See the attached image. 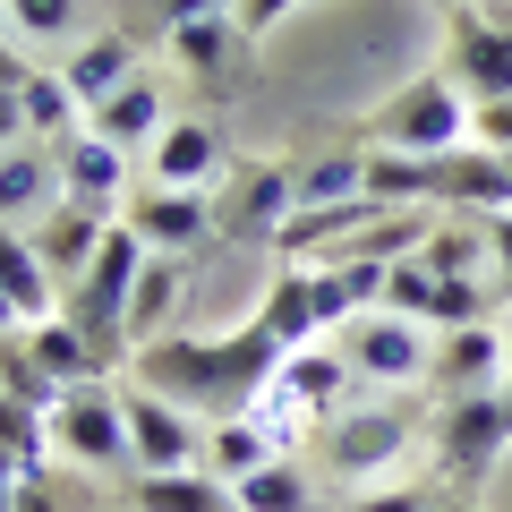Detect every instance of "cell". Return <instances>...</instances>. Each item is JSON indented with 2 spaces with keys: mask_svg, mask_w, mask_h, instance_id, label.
<instances>
[{
  "mask_svg": "<svg viewBox=\"0 0 512 512\" xmlns=\"http://www.w3.org/2000/svg\"><path fill=\"white\" fill-rule=\"evenodd\" d=\"M350 316H367L359 308V291H350L333 265H291V274L265 291V308H256V325L274 333L282 350H308L316 333H333V325H350Z\"/></svg>",
  "mask_w": 512,
  "mask_h": 512,
  "instance_id": "4",
  "label": "cell"
},
{
  "mask_svg": "<svg viewBox=\"0 0 512 512\" xmlns=\"http://www.w3.org/2000/svg\"><path fill=\"white\" fill-rule=\"evenodd\" d=\"M52 436H60V453L86 461V470H137V453H128V410L103 384H69V402L52 410Z\"/></svg>",
  "mask_w": 512,
  "mask_h": 512,
  "instance_id": "8",
  "label": "cell"
},
{
  "mask_svg": "<svg viewBox=\"0 0 512 512\" xmlns=\"http://www.w3.org/2000/svg\"><path fill=\"white\" fill-rule=\"evenodd\" d=\"M86 128H94V137H111L120 154L154 146V137L171 128V120H163V86H154V77H128L111 103H94V111H86Z\"/></svg>",
  "mask_w": 512,
  "mask_h": 512,
  "instance_id": "17",
  "label": "cell"
},
{
  "mask_svg": "<svg viewBox=\"0 0 512 512\" xmlns=\"http://www.w3.org/2000/svg\"><path fill=\"white\" fill-rule=\"evenodd\" d=\"M9 9V43H69V35H86V0H0Z\"/></svg>",
  "mask_w": 512,
  "mask_h": 512,
  "instance_id": "30",
  "label": "cell"
},
{
  "mask_svg": "<svg viewBox=\"0 0 512 512\" xmlns=\"http://www.w3.org/2000/svg\"><path fill=\"white\" fill-rule=\"evenodd\" d=\"M52 453H60L52 419L26 410L18 393H0V478H43V470H52Z\"/></svg>",
  "mask_w": 512,
  "mask_h": 512,
  "instance_id": "21",
  "label": "cell"
},
{
  "mask_svg": "<svg viewBox=\"0 0 512 512\" xmlns=\"http://www.w3.org/2000/svg\"><path fill=\"white\" fill-rule=\"evenodd\" d=\"M120 222L146 239L154 256H188L205 231H214V197H205V188H128Z\"/></svg>",
  "mask_w": 512,
  "mask_h": 512,
  "instance_id": "10",
  "label": "cell"
},
{
  "mask_svg": "<svg viewBox=\"0 0 512 512\" xmlns=\"http://www.w3.org/2000/svg\"><path fill=\"white\" fill-rule=\"evenodd\" d=\"M291 197L299 205H350V197H367V154L342 146V154H316V163H291Z\"/></svg>",
  "mask_w": 512,
  "mask_h": 512,
  "instance_id": "26",
  "label": "cell"
},
{
  "mask_svg": "<svg viewBox=\"0 0 512 512\" xmlns=\"http://www.w3.org/2000/svg\"><path fill=\"white\" fill-rule=\"evenodd\" d=\"M231 0H163V26H180V18H222Z\"/></svg>",
  "mask_w": 512,
  "mask_h": 512,
  "instance_id": "39",
  "label": "cell"
},
{
  "mask_svg": "<svg viewBox=\"0 0 512 512\" xmlns=\"http://www.w3.org/2000/svg\"><path fill=\"white\" fill-rule=\"evenodd\" d=\"M436 495H444V478H410V487H376V495H359L350 512H436Z\"/></svg>",
  "mask_w": 512,
  "mask_h": 512,
  "instance_id": "34",
  "label": "cell"
},
{
  "mask_svg": "<svg viewBox=\"0 0 512 512\" xmlns=\"http://www.w3.org/2000/svg\"><path fill=\"white\" fill-rule=\"evenodd\" d=\"M384 308H393V316H410V325H436V274H427L419 256L384 274Z\"/></svg>",
  "mask_w": 512,
  "mask_h": 512,
  "instance_id": "32",
  "label": "cell"
},
{
  "mask_svg": "<svg viewBox=\"0 0 512 512\" xmlns=\"http://www.w3.org/2000/svg\"><path fill=\"white\" fill-rule=\"evenodd\" d=\"M0 512H9V478H0Z\"/></svg>",
  "mask_w": 512,
  "mask_h": 512,
  "instance_id": "45",
  "label": "cell"
},
{
  "mask_svg": "<svg viewBox=\"0 0 512 512\" xmlns=\"http://www.w3.org/2000/svg\"><path fill=\"white\" fill-rule=\"evenodd\" d=\"M146 163H154V188H205L222 171V128L205 111H188V120H171L146 146Z\"/></svg>",
  "mask_w": 512,
  "mask_h": 512,
  "instance_id": "14",
  "label": "cell"
},
{
  "mask_svg": "<svg viewBox=\"0 0 512 512\" xmlns=\"http://www.w3.org/2000/svg\"><path fill=\"white\" fill-rule=\"evenodd\" d=\"M470 146H478V154H512V94L470 103Z\"/></svg>",
  "mask_w": 512,
  "mask_h": 512,
  "instance_id": "33",
  "label": "cell"
},
{
  "mask_svg": "<svg viewBox=\"0 0 512 512\" xmlns=\"http://www.w3.org/2000/svg\"><path fill=\"white\" fill-rule=\"evenodd\" d=\"M60 197L86 205V214L120 222V197H128V154L111 146V137H94V128H77V137H60Z\"/></svg>",
  "mask_w": 512,
  "mask_h": 512,
  "instance_id": "11",
  "label": "cell"
},
{
  "mask_svg": "<svg viewBox=\"0 0 512 512\" xmlns=\"http://www.w3.org/2000/svg\"><path fill=\"white\" fill-rule=\"evenodd\" d=\"M239 512H308V470H299L291 453L265 461V470L239 478Z\"/></svg>",
  "mask_w": 512,
  "mask_h": 512,
  "instance_id": "31",
  "label": "cell"
},
{
  "mask_svg": "<svg viewBox=\"0 0 512 512\" xmlns=\"http://www.w3.org/2000/svg\"><path fill=\"white\" fill-rule=\"evenodd\" d=\"M410 436H419V410L367 402V410H342L325 427V461H333V478H376V470H393L410 453Z\"/></svg>",
  "mask_w": 512,
  "mask_h": 512,
  "instance_id": "6",
  "label": "cell"
},
{
  "mask_svg": "<svg viewBox=\"0 0 512 512\" xmlns=\"http://www.w3.org/2000/svg\"><path fill=\"white\" fill-rule=\"evenodd\" d=\"M231 18H180L171 26V60H180L188 77H205V86H222V77H231Z\"/></svg>",
  "mask_w": 512,
  "mask_h": 512,
  "instance_id": "29",
  "label": "cell"
},
{
  "mask_svg": "<svg viewBox=\"0 0 512 512\" xmlns=\"http://www.w3.org/2000/svg\"><path fill=\"white\" fill-rule=\"evenodd\" d=\"M52 205H60V154L43 137H18V146L0 154V222L9 231H35Z\"/></svg>",
  "mask_w": 512,
  "mask_h": 512,
  "instance_id": "12",
  "label": "cell"
},
{
  "mask_svg": "<svg viewBox=\"0 0 512 512\" xmlns=\"http://www.w3.org/2000/svg\"><path fill=\"white\" fill-rule=\"evenodd\" d=\"M120 410H128V453H137V470H197L205 461V436H197V419H188L180 402L128 384Z\"/></svg>",
  "mask_w": 512,
  "mask_h": 512,
  "instance_id": "9",
  "label": "cell"
},
{
  "mask_svg": "<svg viewBox=\"0 0 512 512\" xmlns=\"http://www.w3.org/2000/svg\"><path fill=\"white\" fill-rule=\"evenodd\" d=\"M18 111H26V137H43V146H60V137H77V120H86V103L69 94V77L60 69H35L18 86Z\"/></svg>",
  "mask_w": 512,
  "mask_h": 512,
  "instance_id": "25",
  "label": "cell"
},
{
  "mask_svg": "<svg viewBox=\"0 0 512 512\" xmlns=\"http://www.w3.org/2000/svg\"><path fill=\"white\" fill-rule=\"evenodd\" d=\"M9 512H86L69 487H52V470L43 478H9Z\"/></svg>",
  "mask_w": 512,
  "mask_h": 512,
  "instance_id": "35",
  "label": "cell"
},
{
  "mask_svg": "<svg viewBox=\"0 0 512 512\" xmlns=\"http://www.w3.org/2000/svg\"><path fill=\"white\" fill-rule=\"evenodd\" d=\"M35 77V60H18V43H0V86H26Z\"/></svg>",
  "mask_w": 512,
  "mask_h": 512,
  "instance_id": "40",
  "label": "cell"
},
{
  "mask_svg": "<svg viewBox=\"0 0 512 512\" xmlns=\"http://www.w3.org/2000/svg\"><path fill=\"white\" fill-rule=\"evenodd\" d=\"M137 512H239V487L214 470H137Z\"/></svg>",
  "mask_w": 512,
  "mask_h": 512,
  "instance_id": "20",
  "label": "cell"
},
{
  "mask_svg": "<svg viewBox=\"0 0 512 512\" xmlns=\"http://www.w3.org/2000/svg\"><path fill=\"white\" fill-rule=\"evenodd\" d=\"M504 163H512V154H504Z\"/></svg>",
  "mask_w": 512,
  "mask_h": 512,
  "instance_id": "46",
  "label": "cell"
},
{
  "mask_svg": "<svg viewBox=\"0 0 512 512\" xmlns=\"http://www.w3.org/2000/svg\"><path fill=\"white\" fill-rule=\"evenodd\" d=\"M291 9H299V0H239V35H248V43H265L282 18H291Z\"/></svg>",
  "mask_w": 512,
  "mask_h": 512,
  "instance_id": "36",
  "label": "cell"
},
{
  "mask_svg": "<svg viewBox=\"0 0 512 512\" xmlns=\"http://www.w3.org/2000/svg\"><path fill=\"white\" fill-rule=\"evenodd\" d=\"M453 9H461V0H453Z\"/></svg>",
  "mask_w": 512,
  "mask_h": 512,
  "instance_id": "47",
  "label": "cell"
},
{
  "mask_svg": "<svg viewBox=\"0 0 512 512\" xmlns=\"http://www.w3.org/2000/svg\"><path fill=\"white\" fill-rule=\"evenodd\" d=\"M265 461H282V444L265 436V427H256V419H222L214 436H205V461H197V470H214V478H231V487H239V478L265 470Z\"/></svg>",
  "mask_w": 512,
  "mask_h": 512,
  "instance_id": "28",
  "label": "cell"
},
{
  "mask_svg": "<svg viewBox=\"0 0 512 512\" xmlns=\"http://www.w3.org/2000/svg\"><path fill=\"white\" fill-rule=\"evenodd\" d=\"M103 231H111L103 214H86V205H69V197H60L52 214L35 222V248H43V265H52V282H77V274H86V265H94V248H103Z\"/></svg>",
  "mask_w": 512,
  "mask_h": 512,
  "instance_id": "18",
  "label": "cell"
},
{
  "mask_svg": "<svg viewBox=\"0 0 512 512\" xmlns=\"http://www.w3.org/2000/svg\"><path fill=\"white\" fill-rule=\"evenodd\" d=\"M487 222H436V231L419 239V265L436 282H478V265H487Z\"/></svg>",
  "mask_w": 512,
  "mask_h": 512,
  "instance_id": "27",
  "label": "cell"
},
{
  "mask_svg": "<svg viewBox=\"0 0 512 512\" xmlns=\"http://www.w3.org/2000/svg\"><path fill=\"white\" fill-rule=\"evenodd\" d=\"M0 291L18 299V316H52V265H43V248H35V231H9V222H0Z\"/></svg>",
  "mask_w": 512,
  "mask_h": 512,
  "instance_id": "22",
  "label": "cell"
},
{
  "mask_svg": "<svg viewBox=\"0 0 512 512\" xmlns=\"http://www.w3.org/2000/svg\"><path fill=\"white\" fill-rule=\"evenodd\" d=\"M18 325H26V316H18V299L0 291V333H18Z\"/></svg>",
  "mask_w": 512,
  "mask_h": 512,
  "instance_id": "41",
  "label": "cell"
},
{
  "mask_svg": "<svg viewBox=\"0 0 512 512\" xmlns=\"http://www.w3.org/2000/svg\"><path fill=\"white\" fill-rule=\"evenodd\" d=\"M282 342L265 325H239V333H163V342L128 350V376L163 393L180 410H214V419H248L256 393L274 384Z\"/></svg>",
  "mask_w": 512,
  "mask_h": 512,
  "instance_id": "1",
  "label": "cell"
},
{
  "mask_svg": "<svg viewBox=\"0 0 512 512\" xmlns=\"http://www.w3.org/2000/svg\"><path fill=\"white\" fill-rule=\"evenodd\" d=\"M436 512H470V504H461V495H436Z\"/></svg>",
  "mask_w": 512,
  "mask_h": 512,
  "instance_id": "42",
  "label": "cell"
},
{
  "mask_svg": "<svg viewBox=\"0 0 512 512\" xmlns=\"http://www.w3.org/2000/svg\"><path fill=\"white\" fill-rule=\"evenodd\" d=\"M291 205H299V197H291V171H282V163H248L222 222H231V231H282V214H291Z\"/></svg>",
  "mask_w": 512,
  "mask_h": 512,
  "instance_id": "24",
  "label": "cell"
},
{
  "mask_svg": "<svg viewBox=\"0 0 512 512\" xmlns=\"http://www.w3.org/2000/svg\"><path fill=\"white\" fill-rule=\"evenodd\" d=\"M146 256H154L146 239L128 231V222H111L103 248H94V265L69 282V325L103 350V367L128 359V333H120V325H128V291H137V265H146Z\"/></svg>",
  "mask_w": 512,
  "mask_h": 512,
  "instance_id": "2",
  "label": "cell"
},
{
  "mask_svg": "<svg viewBox=\"0 0 512 512\" xmlns=\"http://www.w3.org/2000/svg\"><path fill=\"white\" fill-rule=\"evenodd\" d=\"M0 43H9V9H0Z\"/></svg>",
  "mask_w": 512,
  "mask_h": 512,
  "instance_id": "44",
  "label": "cell"
},
{
  "mask_svg": "<svg viewBox=\"0 0 512 512\" xmlns=\"http://www.w3.org/2000/svg\"><path fill=\"white\" fill-rule=\"evenodd\" d=\"M342 384H350V359H333V350H282V367H274V384L256 393V410H333L342 402Z\"/></svg>",
  "mask_w": 512,
  "mask_h": 512,
  "instance_id": "13",
  "label": "cell"
},
{
  "mask_svg": "<svg viewBox=\"0 0 512 512\" xmlns=\"http://www.w3.org/2000/svg\"><path fill=\"white\" fill-rule=\"evenodd\" d=\"M26 342H35V367L52 384H103V350L86 342V333L69 325V316H43V325H26Z\"/></svg>",
  "mask_w": 512,
  "mask_h": 512,
  "instance_id": "23",
  "label": "cell"
},
{
  "mask_svg": "<svg viewBox=\"0 0 512 512\" xmlns=\"http://www.w3.org/2000/svg\"><path fill=\"white\" fill-rule=\"evenodd\" d=\"M487 248H495V274H504L495 291L512 299V205H504V214H487Z\"/></svg>",
  "mask_w": 512,
  "mask_h": 512,
  "instance_id": "37",
  "label": "cell"
},
{
  "mask_svg": "<svg viewBox=\"0 0 512 512\" xmlns=\"http://www.w3.org/2000/svg\"><path fill=\"white\" fill-rule=\"evenodd\" d=\"M504 384H512V333H504Z\"/></svg>",
  "mask_w": 512,
  "mask_h": 512,
  "instance_id": "43",
  "label": "cell"
},
{
  "mask_svg": "<svg viewBox=\"0 0 512 512\" xmlns=\"http://www.w3.org/2000/svg\"><path fill=\"white\" fill-rule=\"evenodd\" d=\"M436 384H444V402L504 384V325H453L444 350H436Z\"/></svg>",
  "mask_w": 512,
  "mask_h": 512,
  "instance_id": "16",
  "label": "cell"
},
{
  "mask_svg": "<svg viewBox=\"0 0 512 512\" xmlns=\"http://www.w3.org/2000/svg\"><path fill=\"white\" fill-rule=\"evenodd\" d=\"M60 77H69V94L94 111V103H111L128 77H146V69H137V43H128V35H86V43L69 52V69H60Z\"/></svg>",
  "mask_w": 512,
  "mask_h": 512,
  "instance_id": "19",
  "label": "cell"
},
{
  "mask_svg": "<svg viewBox=\"0 0 512 512\" xmlns=\"http://www.w3.org/2000/svg\"><path fill=\"white\" fill-rule=\"evenodd\" d=\"M350 376H367V384H419V376H436V350H427V333L410 325V316H393V308H367V316H350Z\"/></svg>",
  "mask_w": 512,
  "mask_h": 512,
  "instance_id": "7",
  "label": "cell"
},
{
  "mask_svg": "<svg viewBox=\"0 0 512 512\" xmlns=\"http://www.w3.org/2000/svg\"><path fill=\"white\" fill-rule=\"evenodd\" d=\"M444 77H453L470 103L512 94V9H495V0H461L453 26H444Z\"/></svg>",
  "mask_w": 512,
  "mask_h": 512,
  "instance_id": "5",
  "label": "cell"
},
{
  "mask_svg": "<svg viewBox=\"0 0 512 512\" xmlns=\"http://www.w3.org/2000/svg\"><path fill=\"white\" fill-rule=\"evenodd\" d=\"M367 137H376V154H453V146H470V94L444 69H427L367 120Z\"/></svg>",
  "mask_w": 512,
  "mask_h": 512,
  "instance_id": "3",
  "label": "cell"
},
{
  "mask_svg": "<svg viewBox=\"0 0 512 512\" xmlns=\"http://www.w3.org/2000/svg\"><path fill=\"white\" fill-rule=\"evenodd\" d=\"M26 137V111H18V86H0V154Z\"/></svg>",
  "mask_w": 512,
  "mask_h": 512,
  "instance_id": "38",
  "label": "cell"
},
{
  "mask_svg": "<svg viewBox=\"0 0 512 512\" xmlns=\"http://www.w3.org/2000/svg\"><path fill=\"white\" fill-rule=\"evenodd\" d=\"M180 299H188V256H146L137 265V291H128V350H146V342H163L171 333V316H180Z\"/></svg>",
  "mask_w": 512,
  "mask_h": 512,
  "instance_id": "15",
  "label": "cell"
}]
</instances>
